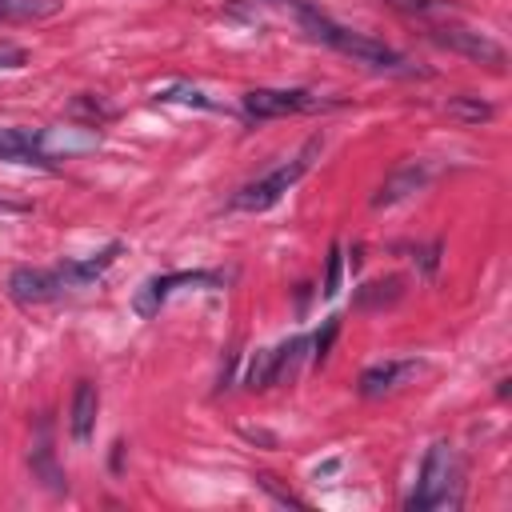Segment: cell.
<instances>
[{
  "label": "cell",
  "instance_id": "1",
  "mask_svg": "<svg viewBox=\"0 0 512 512\" xmlns=\"http://www.w3.org/2000/svg\"><path fill=\"white\" fill-rule=\"evenodd\" d=\"M464 496V480H460V460L452 452L448 440H436L428 452H424V464H420V476H416V488L408 492L404 508L408 512H432V508H456Z\"/></svg>",
  "mask_w": 512,
  "mask_h": 512
},
{
  "label": "cell",
  "instance_id": "2",
  "mask_svg": "<svg viewBox=\"0 0 512 512\" xmlns=\"http://www.w3.org/2000/svg\"><path fill=\"white\" fill-rule=\"evenodd\" d=\"M320 144H324V136H312L308 144H304V152L300 156H292L288 164H280V168H272L268 176H260V180H252V184H244L236 196H232V208L236 212H264V208H272L304 172H308V164H312V156L320 152Z\"/></svg>",
  "mask_w": 512,
  "mask_h": 512
},
{
  "label": "cell",
  "instance_id": "3",
  "mask_svg": "<svg viewBox=\"0 0 512 512\" xmlns=\"http://www.w3.org/2000/svg\"><path fill=\"white\" fill-rule=\"evenodd\" d=\"M432 40H436L440 48H448V52H456V56H468V60H476V64H488V68H496V72L508 64V52H504L488 32H476V28L440 24V28H432Z\"/></svg>",
  "mask_w": 512,
  "mask_h": 512
},
{
  "label": "cell",
  "instance_id": "4",
  "mask_svg": "<svg viewBox=\"0 0 512 512\" xmlns=\"http://www.w3.org/2000/svg\"><path fill=\"white\" fill-rule=\"evenodd\" d=\"M224 280L216 276V272H164V276H152V280H144L140 288H136V296H132V308H136V316H156L160 312V304L176 292V288H220Z\"/></svg>",
  "mask_w": 512,
  "mask_h": 512
},
{
  "label": "cell",
  "instance_id": "5",
  "mask_svg": "<svg viewBox=\"0 0 512 512\" xmlns=\"http://www.w3.org/2000/svg\"><path fill=\"white\" fill-rule=\"evenodd\" d=\"M240 104L252 120H276V116H296V112L320 108V96H312L308 88H252V92H244Z\"/></svg>",
  "mask_w": 512,
  "mask_h": 512
},
{
  "label": "cell",
  "instance_id": "6",
  "mask_svg": "<svg viewBox=\"0 0 512 512\" xmlns=\"http://www.w3.org/2000/svg\"><path fill=\"white\" fill-rule=\"evenodd\" d=\"M68 292V284L60 280L56 268H12L8 272V296L16 304H52Z\"/></svg>",
  "mask_w": 512,
  "mask_h": 512
},
{
  "label": "cell",
  "instance_id": "7",
  "mask_svg": "<svg viewBox=\"0 0 512 512\" xmlns=\"http://www.w3.org/2000/svg\"><path fill=\"white\" fill-rule=\"evenodd\" d=\"M100 144V132L96 124H64V128H40V148L44 156L56 164V160H68L76 152H92Z\"/></svg>",
  "mask_w": 512,
  "mask_h": 512
},
{
  "label": "cell",
  "instance_id": "8",
  "mask_svg": "<svg viewBox=\"0 0 512 512\" xmlns=\"http://www.w3.org/2000/svg\"><path fill=\"white\" fill-rule=\"evenodd\" d=\"M428 164H420V160H408V164H400L380 188H376V196H372V208H392V204H400V200H408L412 192H420L424 184H428Z\"/></svg>",
  "mask_w": 512,
  "mask_h": 512
},
{
  "label": "cell",
  "instance_id": "9",
  "mask_svg": "<svg viewBox=\"0 0 512 512\" xmlns=\"http://www.w3.org/2000/svg\"><path fill=\"white\" fill-rule=\"evenodd\" d=\"M0 160L52 168V160L40 148V128H0Z\"/></svg>",
  "mask_w": 512,
  "mask_h": 512
},
{
  "label": "cell",
  "instance_id": "10",
  "mask_svg": "<svg viewBox=\"0 0 512 512\" xmlns=\"http://www.w3.org/2000/svg\"><path fill=\"white\" fill-rule=\"evenodd\" d=\"M120 252H124V244L112 240L108 248H100V252H92V256H84V260H64V264H56V272H60V280H64L68 288H84V284H92L96 276H104Z\"/></svg>",
  "mask_w": 512,
  "mask_h": 512
},
{
  "label": "cell",
  "instance_id": "11",
  "mask_svg": "<svg viewBox=\"0 0 512 512\" xmlns=\"http://www.w3.org/2000/svg\"><path fill=\"white\" fill-rule=\"evenodd\" d=\"M416 372V360H380V364H368L364 372H360V380H356V392L364 396V400H376V396H384V392H392L404 376H412Z\"/></svg>",
  "mask_w": 512,
  "mask_h": 512
},
{
  "label": "cell",
  "instance_id": "12",
  "mask_svg": "<svg viewBox=\"0 0 512 512\" xmlns=\"http://www.w3.org/2000/svg\"><path fill=\"white\" fill-rule=\"evenodd\" d=\"M96 408H100V392L92 380H80L76 392H72V408H68V432L76 444H88L92 440V428H96Z\"/></svg>",
  "mask_w": 512,
  "mask_h": 512
},
{
  "label": "cell",
  "instance_id": "13",
  "mask_svg": "<svg viewBox=\"0 0 512 512\" xmlns=\"http://www.w3.org/2000/svg\"><path fill=\"white\" fill-rule=\"evenodd\" d=\"M276 380H280V352H276V348H260V352L248 360V368H244V388L264 392V388H272Z\"/></svg>",
  "mask_w": 512,
  "mask_h": 512
},
{
  "label": "cell",
  "instance_id": "14",
  "mask_svg": "<svg viewBox=\"0 0 512 512\" xmlns=\"http://www.w3.org/2000/svg\"><path fill=\"white\" fill-rule=\"evenodd\" d=\"M404 296V280L400 276H388V280H372V284H360L356 292V308H388Z\"/></svg>",
  "mask_w": 512,
  "mask_h": 512
},
{
  "label": "cell",
  "instance_id": "15",
  "mask_svg": "<svg viewBox=\"0 0 512 512\" xmlns=\"http://www.w3.org/2000/svg\"><path fill=\"white\" fill-rule=\"evenodd\" d=\"M444 112L452 116V120H464V124H484V120H492V104L488 100H480V96H452L448 104H444Z\"/></svg>",
  "mask_w": 512,
  "mask_h": 512
},
{
  "label": "cell",
  "instance_id": "16",
  "mask_svg": "<svg viewBox=\"0 0 512 512\" xmlns=\"http://www.w3.org/2000/svg\"><path fill=\"white\" fill-rule=\"evenodd\" d=\"M32 472L48 484V488H64V472L56 468V460H52V448H48V440H44V428H40V444L32 448Z\"/></svg>",
  "mask_w": 512,
  "mask_h": 512
},
{
  "label": "cell",
  "instance_id": "17",
  "mask_svg": "<svg viewBox=\"0 0 512 512\" xmlns=\"http://www.w3.org/2000/svg\"><path fill=\"white\" fill-rule=\"evenodd\" d=\"M384 4L396 12H408V16H444L456 8L452 0H384Z\"/></svg>",
  "mask_w": 512,
  "mask_h": 512
},
{
  "label": "cell",
  "instance_id": "18",
  "mask_svg": "<svg viewBox=\"0 0 512 512\" xmlns=\"http://www.w3.org/2000/svg\"><path fill=\"white\" fill-rule=\"evenodd\" d=\"M340 272H344V248L332 244V248H328V268H324V284H320V296H324V300H332V296L340 292Z\"/></svg>",
  "mask_w": 512,
  "mask_h": 512
},
{
  "label": "cell",
  "instance_id": "19",
  "mask_svg": "<svg viewBox=\"0 0 512 512\" xmlns=\"http://www.w3.org/2000/svg\"><path fill=\"white\" fill-rule=\"evenodd\" d=\"M156 100H164V104H172V100H176V104H196V108H208V104H212L200 88H188V84H168V88H160V92H156Z\"/></svg>",
  "mask_w": 512,
  "mask_h": 512
},
{
  "label": "cell",
  "instance_id": "20",
  "mask_svg": "<svg viewBox=\"0 0 512 512\" xmlns=\"http://www.w3.org/2000/svg\"><path fill=\"white\" fill-rule=\"evenodd\" d=\"M336 332H340V320H336V316H328V320H324V328L312 336V360H324V356H328V348H332Z\"/></svg>",
  "mask_w": 512,
  "mask_h": 512
},
{
  "label": "cell",
  "instance_id": "21",
  "mask_svg": "<svg viewBox=\"0 0 512 512\" xmlns=\"http://www.w3.org/2000/svg\"><path fill=\"white\" fill-rule=\"evenodd\" d=\"M256 484H260L264 492H272V496H276L280 504H292V508H308V504H304L300 496H292V492H284V488H276V484H272V476H264V472L256 476Z\"/></svg>",
  "mask_w": 512,
  "mask_h": 512
},
{
  "label": "cell",
  "instance_id": "22",
  "mask_svg": "<svg viewBox=\"0 0 512 512\" xmlns=\"http://www.w3.org/2000/svg\"><path fill=\"white\" fill-rule=\"evenodd\" d=\"M28 64V52L16 48V44H0V68H24Z\"/></svg>",
  "mask_w": 512,
  "mask_h": 512
},
{
  "label": "cell",
  "instance_id": "23",
  "mask_svg": "<svg viewBox=\"0 0 512 512\" xmlns=\"http://www.w3.org/2000/svg\"><path fill=\"white\" fill-rule=\"evenodd\" d=\"M416 260H420V268L432 276V272H436V264H440V240H432L428 248H420V252H416Z\"/></svg>",
  "mask_w": 512,
  "mask_h": 512
},
{
  "label": "cell",
  "instance_id": "24",
  "mask_svg": "<svg viewBox=\"0 0 512 512\" xmlns=\"http://www.w3.org/2000/svg\"><path fill=\"white\" fill-rule=\"evenodd\" d=\"M0 212H4V216H20V212H28V204H16V200H4V196H0Z\"/></svg>",
  "mask_w": 512,
  "mask_h": 512
}]
</instances>
